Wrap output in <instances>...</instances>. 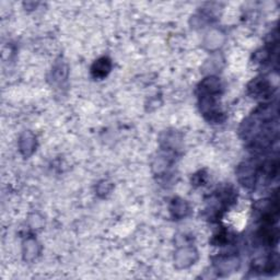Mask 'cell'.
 <instances>
[{
	"mask_svg": "<svg viewBox=\"0 0 280 280\" xmlns=\"http://www.w3.org/2000/svg\"><path fill=\"white\" fill-rule=\"evenodd\" d=\"M111 70V62L107 58H101L92 66V75L96 78H104Z\"/></svg>",
	"mask_w": 280,
	"mask_h": 280,
	"instance_id": "6da1fadb",
	"label": "cell"
}]
</instances>
